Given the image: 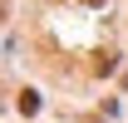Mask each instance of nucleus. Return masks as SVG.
Masks as SVG:
<instances>
[{
    "label": "nucleus",
    "instance_id": "obj_1",
    "mask_svg": "<svg viewBox=\"0 0 128 123\" xmlns=\"http://www.w3.org/2000/svg\"><path fill=\"white\" fill-rule=\"evenodd\" d=\"M113 64H118V54L104 49V54H94V74H113Z\"/></svg>",
    "mask_w": 128,
    "mask_h": 123
},
{
    "label": "nucleus",
    "instance_id": "obj_3",
    "mask_svg": "<svg viewBox=\"0 0 128 123\" xmlns=\"http://www.w3.org/2000/svg\"><path fill=\"white\" fill-rule=\"evenodd\" d=\"M84 5H104V0H84Z\"/></svg>",
    "mask_w": 128,
    "mask_h": 123
},
{
    "label": "nucleus",
    "instance_id": "obj_2",
    "mask_svg": "<svg viewBox=\"0 0 128 123\" xmlns=\"http://www.w3.org/2000/svg\"><path fill=\"white\" fill-rule=\"evenodd\" d=\"M20 113H25V118H30V113H40V94H30V89L20 94Z\"/></svg>",
    "mask_w": 128,
    "mask_h": 123
}]
</instances>
